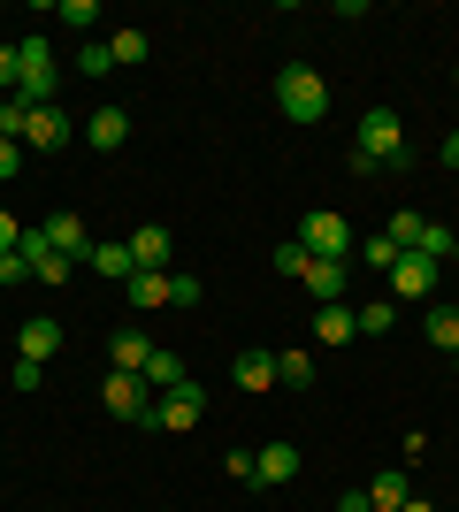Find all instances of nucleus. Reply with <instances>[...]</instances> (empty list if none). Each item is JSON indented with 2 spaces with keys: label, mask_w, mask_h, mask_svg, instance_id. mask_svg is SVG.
Masks as SVG:
<instances>
[{
  "label": "nucleus",
  "mask_w": 459,
  "mask_h": 512,
  "mask_svg": "<svg viewBox=\"0 0 459 512\" xmlns=\"http://www.w3.org/2000/svg\"><path fill=\"white\" fill-rule=\"evenodd\" d=\"M46 16H54V23H69V31H92V23H100V8H92V0H54Z\"/></svg>",
  "instance_id": "28"
},
{
  "label": "nucleus",
  "mask_w": 459,
  "mask_h": 512,
  "mask_svg": "<svg viewBox=\"0 0 459 512\" xmlns=\"http://www.w3.org/2000/svg\"><path fill=\"white\" fill-rule=\"evenodd\" d=\"M108 360L123 367V375H146V360H153V344L138 337V329H115V344H108Z\"/></svg>",
  "instance_id": "18"
},
{
  "label": "nucleus",
  "mask_w": 459,
  "mask_h": 512,
  "mask_svg": "<svg viewBox=\"0 0 459 512\" xmlns=\"http://www.w3.org/2000/svg\"><path fill=\"white\" fill-rule=\"evenodd\" d=\"M85 138H92V146H100V153H115V146H123V138H131V115H123V107H100V115H92V123H85Z\"/></svg>",
  "instance_id": "17"
},
{
  "label": "nucleus",
  "mask_w": 459,
  "mask_h": 512,
  "mask_svg": "<svg viewBox=\"0 0 459 512\" xmlns=\"http://www.w3.org/2000/svg\"><path fill=\"white\" fill-rule=\"evenodd\" d=\"M131 260L146 268V276H169V230H161V222H146V230L131 237Z\"/></svg>",
  "instance_id": "14"
},
{
  "label": "nucleus",
  "mask_w": 459,
  "mask_h": 512,
  "mask_svg": "<svg viewBox=\"0 0 459 512\" xmlns=\"http://www.w3.org/2000/svg\"><path fill=\"white\" fill-rule=\"evenodd\" d=\"M299 245L314 260H352V222L337 207H306L299 214Z\"/></svg>",
  "instance_id": "3"
},
{
  "label": "nucleus",
  "mask_w": 459,
  "mask_h": 512,
  "mask_svg": "<svg viewBox=\"0 0 459 512\" xmlns=\"http://www.w3.org/2000/svg\"><path fill=\"white\" fill-rule=\"evenodd\" d=\"M352 153H368L375 169H406V115L398 107H368L352 130Z\"/></svg>",
  "instance_id": "1"
},
{
  "label": "nucleus",
  "mask_w": 459,
  "mask_h": 512,
  "mask_svg": "<svg viewBox=\"0 0 459 512\" xmlns=\"http://www.w3.org/2000/svg\"><path fill=\"white\" fill-rule=\"evenodd\" d=\"M437 161H444V169H459V130H444V146H437Z\"/></svg>",
  "instance_id": "40"
},
{
  "label": "nucleus",
  "mask_w": 459,
  "mask_h": 512,
  "mask_svg": "<svg viewBox=\"0 0 459 512\" xmlns=\"http://www.w3.org/2000/svg\"><path fill=\"white\" fill-rule=\"evenodd\" d=\"M284 482H299V451L291 444H261L253 451V490H284Z\"/></svg>",
  "instance_id": "11"
},
{
  "label": "nucleus",
  "mask_w": 459,
  "mask_h": 512,
  "mask_svg": "<svg viewBox=\"0 0 459 512\" xmlns=\"http://www.w3.org/2000/svg\"><path fill=\"white\" fill-rule=\"evenodd\" d=\"M69 138H77V123H69L62 107H31V123H23V153H62Z\"/></svg>",
  "instance_id": "10"
},
{
  "label": "nucleus",
  "mask_w": 459,
  "mask_h": 512,
  "mask_svg": "<svg viewBox=\"0 0 459 512\" xmlns=\"http://www.w3.org/2000/svg\"><path fill=\"white\" fill-rule=\"evenodd\" d=\"M352 253L368 260V268H383V276H391V260H398V245H391V237H360V245H352Z\"/></svg>",
  "instance_id": "29"
},
{
  "label": "nucleus",
  "mask_w": 459,
  "mask_h": 512,
  "mask_svg": "<svg viewBox=\"0 0 459 512\" xmlns=\"http://www.w3.org/2000/svg\"><path fill=\"white\" fill-rule=\"evenodd\" d=\"M54 352H62V321L39 314V321H23V329H16V360H39V367H46Z\"/></svg>",
  "instance_id": "13"
},
{
  "label": "nucleus",
  "mask_w": 459,
  "mask_h": 512,
  "mask_svg": "<svg viewBox=\"0 0 459 512\" xmlns=\"http://www.w3.org/2000/svg\"><path fill=\"white\" fill-rule=\"evenodd\" d=\"M306 260H314V253H306L299 237H284V245H276V268H284V276H306Z\"/></svg>",
  "instance_id": "31"
},
{
  "label": "nucleus",
  "mask_w": 459,
  "mask_h": 512,
  "mask_svg": "<svg viewBox=\"0 0 459 512\" xmlns=\"http://www.w3.org/2000/svg\"><path fill=\"white\" fill-rule=\"evenodd\" d=\"M306 383H314V352L284 344V352H276V390H306Z\"/></svg>",
  "instance_id": "19"
},
{
  "label": "nucleus",
  "mask_w": 459,
  "mask_h": 512,
  "mask_svg": "<svg viewBox=\"0 0 459 512\" xmlns=\"http://www.w3.org/2000/svg\"><path fill=\"white\" fill-rule=\"evenodd\" d=\"M337 512H375V505H368V490H345V497H337Z\"/></svg>",
  "instance_id": "41"
},
{
  "label": "nucleus",
  "mask_w": 459,
  "mask_h": 512,
  "mask_svg": "<svg viewBox=\"0 0 459 512\" xmlns=\"http://www.w3.org/2000/svg\"><path fill=\"white\" fill-rule=\"evenodd\" d=\"M77 69H85V77H108V69H115V54H108V46H100V39H92L85 54H77Z\"/></svg>",
  "instance_id": "32"
},
{
  "label": "nucleus",
  "mask_w": 459,
  "mask_h": 512,
  "mask_svg": "<svg viewBox=\"0 0 459 512\" xmlns=\"http://www.w3.org/2000/svg\"><path fill=\"white\" fill-rule=\"evenodd\" d=\"M452 92H459V69H452Z\"/></svg>",
  "instance_id": "44"
},
{
  "label": "nucleus",
  "mask_w": 459,
  "mask_h": 512,
  "mask_svg": "<svg viewBox=\"0 0 459 512\" xmlns=\"http://www.w3.org/2000/svg\"><path fill=\"white\" fill-rule=\"evenodd\" d=\"M383 237H391L398 253H421V245H429V214H414V207H398L391 222H383Z\"/></svg>",
  "instance_id": "15"
},
{
  "label": "nucleus",
  "mask_w": 459,
  "mask_h": 512,
  "mask_svg": "<svg viewBox=\"0 0 459 512\" xmlns=\"http://www.w3.org/2000/svg\"><path fill=\"white\" fill-rule=\"evenodd\" d=\"M23 85V62H16V46H0V100Z\"/></svg>",
  "instance_id": "33"
},
{
  "label": "nucleus",
  "mask_w": 459,
  "mask_h": 512,
  "mask_svg": "<svg viewBox=\"0 0 459 512\" xmlns=\"http://www.w3.org/2000/svg\"><path fill=\"white\" fill-rule=\"evenodd\" d=\"M199 421H207V390H199V383H184V390H169V398H153L138 428H161V436H192Z\"/></svg>",
  "instance_id": "5"
},
{
  "label": "nucleus",
  "mask_w": 459,
  "mask_h": 512,
  "mask_svg": "<svg viewBox=\"0 0 459 512\" xmlns=\"http://www.w3.org/2000/svg\"><path fill=\"white\" fill-rule=\"evenodd\" d=\"M123 299H131L138 314H153V306H169V276H146V268H138V276L123 283Z\"/></svg>",
  "instance_id": "23"
},
{
  "label": "nucleus",
  "mask_w": 459,
  "mask_h": 512,
  "mask_svg": "<svg viewBox=\"0 0 459 512\" xmlns=\"http://www.w3.org/2000/svg\"><path fill=\"white\" fill-rule=\"evenodd\" d=\"M16 237H23V222H16L8 207H0V253H16Z\"/></svg>",
  "instance_id": "39"
},
{
  "label": "nucleus",
  "mask_w": 459,
  "mask_h": 512,
  "mask_svg": "<svg viewBox=\"0 0 459 512\" xmlns=\"http://www.w3.org/2000/svg\"><path fill=\"white\" fill-rule=\"evenodd\" d=\"M39 230H46V245H54L62 260H77V268H85V253H92V230L77 222V214H46Z\"/></svg>",
  "instance_id": "12"
},
{
  "label": "nucleus",
  "mask_w": 459,
  "mask_h": 512,
  "mask_svg": "<svg viewBox=\"0 0 459 512\" xmlns=\"http://www.w3.org/2000/svg\"><path fill=\"white\" fill-rule=\"evenodd\" d=\"M0 283H31V268H23V253H0Z\"/></svg>",
  "instance_id": "38"
},
{
  "label": "nucleus",
  "mask_w": 459,
  "mask_h": 512,
  "mask_svg": "<svg viewBox=\"0 0 459 512\" xmlns=\"http://www.w3.org/2000/svg\"><path fill=\"white\" fill-rule=\"evenodd\" d=\"M352 329H360V337H391V329H398V306H391V299L352 306Z\"/></svg>",
  "instance_id": "22"
},
{
  "label": "nucleus",
  "mask_w": 459,
  "mask_h": 512,
  "mask_svg": "<svg viewBox=\"0 0 459 512\" xmlns=\"http://www.w3.org/2000/svg\"><path fill=\"white\" fill-rule=\"evenodd\" d=\"M437 283H444V260H437V253H398V260H391V306L437 299Z\"/></svg>",
  "instance_id": "4"
},
{
  "label": "nucleus",
  "mask_w": 459,
  "mask_h": 512,
  "mask_svg": "<svg viewBox=\"0 0 459 512\" xmlns=\"http://www.w3.org/2000/svg\"><path fill=\"white\" fill-rule=\"evenodd\" d=\"M222 474H230V482H253V451H222Z\"/></svg>",
  "instance_id": "37"
},
{
  "label": "nucleus",
  "mask_w": 459,
  "mask_h": 512,
  "mask_svg": "<svg viewBox=\"0 0 459 512\" xmlns=\"http://www.w3.org/2000/svg\"><path fill=\"white\" fill-rule=\"evenodd\" d=\"M16 62H23L16 100H23V107H54V54H46V39H23Z\"/></svg>",
  "instance_id": "6"
},
{
  "label": "nucleus",
  "mask_w": 459,
  "mask_h": 512,
  "mask_svg": "<svg viewBox=\"0 0 459 512\" xmlns=\"http://www.w3.org/2000/svg\"><path fill=\"white\" fill-rule=\"evenodd\" d=\"M169 306H199V276H169Z\"/></svg>",
  "instance_id": "36"
},
{
  "label": "nucleus",
  "mask_w": 459,
  "mask_h": 512,
  "mask_svg": "<svg viewBox=\"0 0 459 512\" xmlns=\"http://www.w3.org/2000/svg\"><path fill=\"white\" fill-rule=\"evenodd\" d=\"M100 406L115 413V421H146V375H123V367H108V383H100Z\"/></svg>",
  "instance_id": "8"
},
{
  "label": "nucleus",
  "mask_w": 459,
  "mask_h": 512,
  "mask_svg": "<svg viewBox=\"0 0 459 512\" xmlns=\"http://www.w3.org/2000/svg\"><path fill=\"white\" fill-rule=\"evenodd\" d=\"M406 497H414V482H406V467H391V474H375V482H368V505H375V512H398V505H406Z\"/></svg>",
  "instance_id": "21"
},
{
  "label": "nucleus",
  "mask_w": 459,
  "mask_h": 512,
  "mask_svg": "<svg viewBox=\"0 0 459 512\" xmlns=\"http://www.w3.org/2000/svg\"><path fill=\"white\" fill-rule=\"evenodd\" d=\"M85 268H100V276H108V283H131V276H138L131 245H108V237H100V245H92V253H85Z\"/></svg>",
  "instance_id": "16"
},
{
  "label": "nucleus",
  "mask_w": 459,
  "mask_h": 512,
  "mask_svg": "<svg viewBox=\"0 0 459 512\" xmlns=\"http://www.w3.org/2000/svg\"><path fill=\"white\" fill-rule=\"evenodd\" d=\"M314 337L322 344H352L360 329H352V306H314Z\"/></svg>",
  "instance_id": "24"
},
{
  "label": "nucleus",
  "mask_w": 459,
  "mask_h": 512,
  "mask_svg": "<svg viewBox=\"0 0 459 512\" xmlns=\"http://www.w3.org/2000/svg\"><path fill=\"white\" fill-rule=\"evenodd\" d=\"M452 375H459V352H452Z\"/></svg>",
  "instance_id": "43"
},
{
  "label": "nucleus",
  "mask_w": 459,
  "mask_h": 512,
  "mask_svg": "<svg viewBox=\"0 0 459 512\" xmlns=\"http://www.w3.org/2000/svg\"><path fill=\"white\" fill-rule=\"evenodd\" d=\"M192 383V375H184V360H176V352H153L146 360V390H161V398H169V390H184Z\"/></svg>",
  "instance_id": "25"
},
{
  "label": "nucleus",
  "mask_w": 459,
  "mask_h": 512,
  "mask_svg": "<svg viewBox=\"0 0 459 512\" xmlns=\"http://www.w3.org/2000/svg\"><path fill=\"white\" fill-rule=\"evenodd\" d=\"M16 253H23V268H31V276H39L46 291L77 276V260H62V253H54V245H46V230H23V237H16Z\"/></svg>",
  "instance_id": "7"
},
{
  "label": "nucleus",
  "mask_w": 459,
  "mask_h": 512,
  "mask_svg": "<svg viewBox=\"0 0 459 512\" xmlns=\"http://www.w3.org/2000/svg\"><path fill=\"white\" fill-rule=\"evenodd\" d=\"M421 337L437 344V352H459V306H429V321H421Z\"/></svg>",
  "instance_id": "26"
},
{
  "label": "nucleus",
  "mask_w": 459,
  "mask_h": 512,
  "mask_svg": "<svg viewBox=\"0 0 459 512\" xmlns=\"http://www.w3.org/2000/svg\"><path fill=\"white\" fill-rule=\"evenodd\" d=\"M306 299L314 306H345V291H352V260H306Z\"/></svg>",
  "instance_id": "9"
},
{
  "label": "nucleus",
  "mask_w": 459,
  "mask_h": 512,
  "mask_svg": "<svg viewBox=\"0 0 459 512\" xmlns=\"http://www.w3.org/2000/svg\"><path fill=\"white\" fill-rule=\"evenodd\" d=\"M238 390H276V352H238Z\"/></svg>",
  "instance_id": "20"
},
{
  "label": "nucleus",
  "mask_w": 459,
  "mask_h": 512,
  "mask_svg": "<svg viewBox=\"0 0 459 512\" xmlns=\"http://www.w3.org/2000/svg\"><path fill=\"white\" fill-rule=\"evenodd\" d=\"M23 123H31V107L8 92V100H0V138H16V146H23Z\"/></svg>",
  "instance_id": "30"
},
{
  "label": "nucleus",
  "mask_w": 459,
  "mask_h": 512,
  "mask_svg": "<svg viewBox=\"0 0 459 512\" xmlns=\"http://www.w3.org/2000/svg\"><path fill=\"white\" fill-rule=\"evenodd\" d=\"M276 107H284V123L314 130V123H322V115H329V85H322V69L291 62L284 77H276Z\"/></svg>",
  "instance_id": "2"
},
{
  "label": "nucleus",
  "mask_w": 459,
  "mask_h": 512,
  "mask_svg": "<svg viewBox=\"0 0 459 512\" xmlns=\"http://www.w3.org/2000/svg\"><path fill=\"white\" fill-rule=\"evenodd\" d=\"M398 512H437V505H429V497H406V505H398Z\"/></svg>",
  "instance_id": "42"
},
{
  "label": "nucleus",
  "mask_w": 459,
  "mask_h": 512,
  "mask_svg": "<svg viewBox=\"0 0 459 512\" xmlns=\"http://www.w3.org/2000/svg\"><path fill=\"white\" fill-rule=\"evenodd\" d=\"M108 54H115V69H138V62L153 54V39H146V31H115V39H108Z\"/></svg>",
  "instance_id": "27"
},
{
  "label": "nucleus",
  "mask_w": 459,
  "mask_h": 512,
  "mask_svg": "<svg viewBox=\"0 0 459 512\" xmlns=\"http://www.w3.org/2000/svg\"><path fill=\"white\" fill-rule=\"evenodd\" d=\"M8 383H16V390H39L46 367H39V360H16V367H8Z\"/></svg>",
  "instance_id": "35"
},
{
  "label": "nucleus",
  "mask_w": 459,
  "mask_h": 512,
  "mask_svg": "<svg viewBox=\"0 0 459 512\" xmlns=\"http://www.w3.org/2000/svg\"><path fill=\"white\" fill-rule=\"evenodd\" d=\"M16 176H23V146H16V138H0V184H16Z\"/></svg>",
  "instance_id": "34"
}]
</instances>
